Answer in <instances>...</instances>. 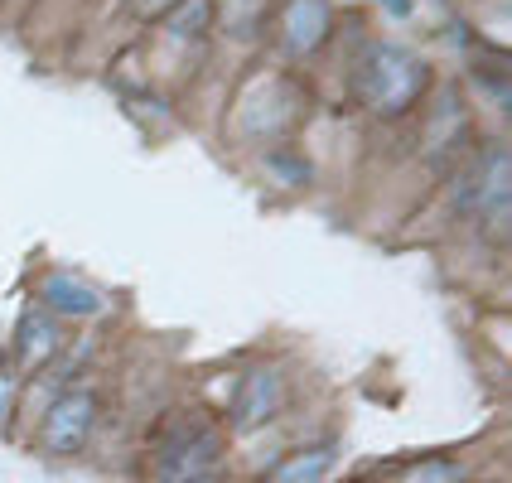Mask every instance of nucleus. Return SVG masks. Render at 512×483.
I'll use <instances>...</instances> for the list:
<instances>
[{
	"mask_svg": "<svg viewBox=\"0 0 512 483\" xmlns=\"http://www.w3.org/2000/svg\"><path fill=\"white\" fill-rule=\"evenodd\" d=\"M353 102L372 112L377 121H401L426 102L430 83V63L421 54H411L406 44H368L363 58L353 63Z\"/></svg>",
	"mask_w": 512,
	"mask_h": 483,
	"instance_id": "f257e3e1",
	"label": "nucleus"
},
{
	"mask_svg": "<svg viewBox=\"0 0 512 483\" xmlns=\"http://www.w3.org/2000/svg\"><path fill=\"white\" fill-rule=\"evenodd\" d=\"M310 116V87L295 73H256L232 102V136L247 145H281Z\"/></svg>",
	"mask_w": 512,
	"mask_h": 483,
	"instance_id": "f03ea898",
	"label": "nucleus"
},
{
	"mask_svg": "<svg viewBox=\"0 0 512 483\" xmlns=\"http://www.w3.org/2000/svg\"><path fill=\"white\" fill-rule=\"evenodd\" d=\"M150 459L160 483H213L228 459V430L213 411H174Z\"/></svg>",
	"mask_w": 512,
	"mask_h": 483,
	"instance_id": "7ed1b4c3",
	"label": "nucleus"
},
{
	"mask_svg": "<svg viewBox=\"0 0 512 483\" xmlns=\"http://www.w3.org/2000/svg\"><path fill=\"white\" fill-rule=\"evenodd\" d=\"M508 194H512V155L503 141H493L488 150H479L464 170H459L455 189H450V199H455L459 213H469V218H493V223H508Z\"/></svg>",
	"mask_w": 512,
	"mask_h": 483,
	"instance_id": "20e7f679",
	"label": "nucleus"
},
{
	"mask_svg": "<svg viewBox=\"0 0 512 483\" xmlns=\"http://www.w3.org/2000/svg\"><path fill=\"white\" fill-rule=\"evenodd\" d=\"M97 411L102 401L92 387H68L49 401V411L39 416V430H34V450L49 459H73L87 450L92 430H97Z\"/></svg>",
	"mask_w": 512,
	"mask_h": 483,
	"instance_id": "39448f33",
	"label": "nucleus"
},
{
	"mask_svg": "<svg viewBox=\"0 0 512 483\" xmlns=\"http://www.w3.org/2000/svg\"><path fill=\"white\" fill-rule=\"evenodd\" d=\"M281 49L285 58H314L334 39V0H285L281 5Z\"/></svg>",
	"mask_w": 512,
	"mask_h": 483,
	"instance_id": "423d86ee",
	"label": "nucleus"
},
{
	"mask_svg": "<svg viewBox=\"0 0 512 483\" xmlns=\"http://www.w3.org/2000/svg\"><path fill=\"white\" fill-rule=\"evenodd\" d=\"M63 343H68L63 339V324H58L49 310L29 305V310L20 314V324H15V363H20L25 377H34V372L54 368Z\"/></svg>",
	"mask_w": 512,
	"mask_h": 483,
	"instance_id": "0eeeda50",
	"label": "nucleus"
},
{
	"mask_svg": "<svg viewBox=\"0 0 512 483\" xmlns=\"http://www.w3.org/2000/svg\"><path fill=\"white\" fill-rule=\"evenodd\" d=\"M276 411H281V377L271 368L242 372V377H237V392H232V406H228L232 426L256 430V426H266Z\"/></svg>",
	"mask_w": 512,
	"mask_h": 483,
	"instance_id": "6e6552de",
	"label": "nucleus"
},
{
	"mask_svg": "<svg viewBox=\"0 0 512 483\" xmlns=\"http://www.w3.org/2000/svg\"><path fill=\"white\" fill-rule=\"evenodd\" d=\"M34 300H39V310H49L54 319H92V314L107 310V295L97 290V285L78 281V276H44L39 290H34Z\"/></svg>",
	"mask_w": 512,
	"mask_h": 483,
	"instance_id": "1a4fd4ad",
	"label": "nucleus"
},
{
	"mask_svg": "<svg viewBox=\"0 0 512 483\" xmlns=\"http://www.w3.org/2000/svg\"><path fill=\"white\" fill-rule=\"evenodd\" d=\"M339 469V450L324 440V445H305V450H290V455L266 474V483H329Z\"/></svg>",
	"mask_w": 512,
	"mask_h": 483,
	"instance_id": "9d476101",
	"label": "nucleus"
},
{
	"mask_svg": "<svg viewBox=\"0 0 512 483\" xmlns=\"http://www.w3.org/2000/svg\"><path fill=\"white\" fill-rule=\"evenodd\" d=\"M271 0H213V29L228 34L232 44H252L266 34Z\"/></svg>",
	"mask_w": 512,
	"mask_h": 483,
	"instance_id": "9b49d317",
	"label": "nucleus"
},
{
	"mask_svg": "<svg viewBox=\"0 0 512 483\" xmlns=\"http://www.w3.org/2000/svg\"><path fill=\"white\" fill-rule=\"evenodd\" d=\"M464 141H469V112H464L459 92H445L440 107H430L426 116V145L435 155H455Z\"/></svg>",
	"mask_w": 512,
	"mask_h": 483,
	"instance_id": "f8f14e48",
	"label": "nucleus"
},
{
	"mask_svg": "<svg viewBox=\"0 0 512 483\" xmlns=\"http://www.w3.org/2000/svg\"><path fill=\"white\" fill-rule=\"evenodd\" d=\"M165 25H170L174 44H199V39H208V29H213V0H184Z\"/></svg>",
	"mask_w": 512,
	"mask_h": 483,
	"instance_id": "ddd939ff",
	"label": "nucleus"
},
{
	"mask_svg": "<svg viewBox=\"0 0 512 483\" xmlns=\"http://www.w3.org/2000/svg\"><path fill=\"white\" fill-rule=\"evenodd\" d=\"M266 165H271V170H281L290 184H310V160H305V155H295L290 145H276V150L266 155Z\"/></svg>",
	"mask_w": 512,
	"mask_h": 483,
	"instance_id": "4468645a",
	"label": "nucleus"
},
{
	"mask_svg": "<svg viewBox=\"0 0 512 483\" xmlns=\"http://www.w3.org/2000/svg\"><path fill=\"white\" fill-rule=\"evenodd\" d=\"M179 5L184 0H126V15L141 20V25H160V20H170Z\"/></svg>",
	"mask_w": 512,
	"mask_h": 483,
	"instance_id": "2eb2a0df",
	"label": "nucleus"
},
{
	"mask_svg": "<svg viewBox=\"0 0 512 483\" xmlns=\"http://www.w3.org/2000/svg\"><path fill=\"white\" fill-rule=\"evenodd\" d=\"M455 474H459L455 464H445V459H430V464H421V474H416L411 483H450Z\"/></svg>",
	"mask_w": 512,
	"mask_h": 483,
	"instance_id": "dca6fc26",
	"label": "nucleus"
},
{
	"mask_svg": "<svg viewBox=\"0 0 512 483\" xmlns=\"http://www.w3.org/2000/svg\"><path fill=\"white\" fill-rule=\"evenodd\" d=\"M382 10H387L392 20H411V10H416V0H382Z\"/></svg>",
	"mask_w": 512,
	"mask_h": 483,
	"instance_id": "f3484780",
	"label": "nucleus"
}]
</instances>
